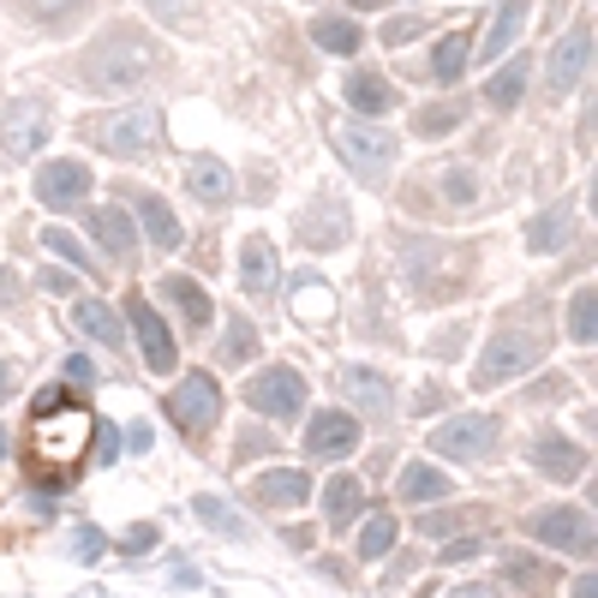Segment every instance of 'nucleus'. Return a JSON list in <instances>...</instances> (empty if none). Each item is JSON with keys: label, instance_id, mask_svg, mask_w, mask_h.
<instances>
[{"label": "nucleus", "instance_id": "8fccbe9b", "mask_svg": "<svg viewBox=\"0 0 598 598\" xmlns=\"http://www.w3.org/2000/svg\"><path fill=\"white\" fill-rule=\"evenodd\" d=\"M42 287H49V294H72V275H61V270H49V275H42Z\"/></svg>", "mask_w": 598, "mask_h": 598}, {"label": "nucleus", "instance_id": "09e8293b", "mask_svg": "<svg viewBox=\"0 0 598 598\" xmlns=\"http://www.w3.org/2000/svg\"><path fill=\"white\" fill-rule=\"evenodd\" d=\"M437 401H449V389H437V384H431V389H419V401H413V407H419V413H431Z\"/></svg>", "mask_w": 598, "mask_h": 598}, {"label": "nucleus", "instance_id": "f8f14e48", "mask_svg": "<svg viewBox=\"0 0 598 598\" xmlns=\"http://www.w3.org/2000/svg\"><path fill=\"white\" fill-rule=\"evenodd\" d=\"M42 138H49V108H42V102H12V114L0 120L7 156H36Z\"/></svg>", "mask_w": 598, "mask_h": 598}, {"label": "nucleus", "instance_id": "b1692460", "mask_svg": "<svg viewBox=\"0 0 598 598\" xmlns=\"http://www.w3.org/2000/svg\"><path fill=\"white\" fill-rule=\"evenodd\" d=\"M533 461H538V473H550V479H575L580 473V449L568 443V437H557V431H545L533 443Z\"/></svg>", "mask_w": 598, "mask_h": 598}, {"label": "nucleus", "instance_id": "c9c22d12", "mask_svg": "<svg viewBox=\"0 0 598 598\" xmlns=\"http://www.w3.org/2000/svg\"><path fill=\"white\" fill-rule=\"evenodd\" d=\"M437 198H443L449 210H473V203H479V180H473V168H449L443 180H437Z\"/></svg>", "mask_w": 598, "mask_h": 598}, {"label": "nucleus", "instance_id": "37998d69", "mask_svg": "<svg viewBox=\"0 0 598 598\" xmlns=\"http://www.w3.org/2000/svg\"><path fill=\"white\" fill-rule=\"evenodd\" d=\"M419 31H426L419 19H389V24H384V42H389V49H401V42H413Z\"/></svg>", "mask_w": 598, "mask_h": 598}, {"label": "nucleus", "instance_id": "6ab92c4d", "mask_svg": "<svg viewBox=\"0 0 598 598\" xmlns=\"http://www.w3.org/2000/svg\"><path fill=\"white\" fill-rule=\"evenodd\" d=\"M342 389H347V401L359 407V413H389V377L384 371H366V366H347L342 371Z\"/></svg>", "mask_w": 598, "mask_h": 598}, {"label": "nucleus", "instance_id": "0eeeda50", "mask_svg": "<svg viewBox=\"0 0 598 598\" xmlns=\"http://www.w3.org/2000/svg\"><path fill=\"white\" fill-rule=\"evenodd\" d=\"M216 413H222V389H216V377H203V371H192V377H180V389L168 396V419L180 426L186 437H203L216 426Z\"/></svg>", "mask_w": 598, "mask_h": 598}, {"label": "nucleus", "instance_id": "cd10ccee", "mask_svg": "<svg viewBox=\"0 0 598 598\" xmlns=\"http://www.w3.org/2000/svg\"><path fill=\"white\" fill-rule=\"evenodd\" d=\"M96 240L108 245L114 258H133V245H138V228H133V216H126L120 203H108V210H96Z\"/></svg>", "mask_w": 598, "mask_h": 598}, {"label": "nucleus", "instance_id": "c03bdc74", "mask_svg": "<svg viewBox=\"0 0 598 598\" xmlns=\"http://www.w3.org/2000/svg\"><path fill=\"white\" fill-rule=\"evenodd\" d=\"M198 515H203V521H216V527H228V533L240 527V521H233V515H228V508L216 503V497H198Z\"/></svg>", "mask_w": 598, "mask_h": 598}, {"label": "nucleus", "instance_id": "72a5a7b5", "mask_svg": "<svg viewBox=\"0 0 598 598\" xmlns=\"http://www.w3.org/2000/svg\"><path fill=\"white\" fill-rule=\"evenodd\" d=\"M252 354H258V329L245 324V317H233V324L222 329V347H216V359H222V366H245Z\"/></svg>", "mask_w": 598, "mask_h": 598}, {"label": "nucleus", "instance_id": "2f4dec72", "mask_svg": "<svg viewBox=\"0 0 598 598\" xmlns=\"http://www.w3.org/2000/svg\"><path fill=\"white\" fill-rule=\"evenodd\" d=\"M192 198H203V203H228V192H233V174L216 162V156H203V162H192Z\"/></svg>", "mask_w": 598, "mask_h": 598}, {"label": "nucleus", "instance_id": "2eb2a0df", "mask_svg": "<svg viewBox=\"0 0 598 598\" xmlns=\"http://www.w3.org/2000/svg\"><path fill=\"white\" fill-rule=\"evenodd\" d=\"M533 533L545 538L550 550H587L592 545V521L580 515V508H538Z\"/></svg>", "mask_w": 598, "mask_h": 598}, {"label": "nucleus", "instance_id": "bb28decb", "mask_svg": "<svg viewBox=\"0 0 598 598\" xmlns=\"http://www.w3.org/2000/svg\"><path fill=\"white\" fill-rule=\"evenodd\" d=\"M240 282H245V294H270V287H275V252H270V240H245Z\"/></svg>", "mask_w": 598, "mask_h": 598}, {"label": "nucleus", "instance_id": "7ed1b4c3", "mask_svg": "<svg viewBox=\"0 0 598 598\" xmlns=\"http://www.w3.org/2000/svg\"><path fill=\"white\" fill-rule=\"evenodd\" d=\"M401 270H407V282H413L419 300H443V294H455V287L466 282V270H473V252H466V245L401 240Z\"/></svg>", "mask_w": 598, "mask_h": 598}, {"label": "nucleus", "instance_id": "6e6552de", "mask_svg": "<svg viewBox=\"0 0 598 598\" xmlns=\"http://www.w3.org/2000/svg\"><path fill=\"white\" fill-rule=\"evenodd\" d=\"M491 443H497V419L491 413H461V419H443V426L431 431V449L449 461H479Z\"/></svg>", "mask_w": 598, "mask_h": 598}, {"label": "nucleus", "instance_id": "393cba45", "mask_svg": "<svg viewBox=\"0 0 598 598\" xmlns=\"http://www.w3.org/2000/svg\"><path fill=\"white\" fill-rule=\"evenodd\" d=\"M521 91H527V54L503 61V66L485 78V102H491V108H515V102H521Z\"/></svg>", "mask_w": 598, "mask_h": 598}, {"label": "nucleus", "instance_id": "5701e85b", "mask_svg": "<svg viewBox=\"0 0 598 598\" xmlns=\"http://www.w3.org/2000/svg\"><path fill=\"white\" fill-rule=\"evenodd\" d=\"M466 54H473V36H466V31H449V36H443V42H437V49H431L426 72H431L437 84H455L461 72H466Z\"/></svg>", "mask_w": 598, "mask_h": 598}, {"label": "nucleus", "instance_id": "c756f323", "mask_svg": "<svg viewBox=\"0 0 598 598\" xmlns=\"http://www.w3.org/2000/svg\"><path fill=\"white\" fill-rule=\"evenodd\" d=\"M138 222L156 240V252H174V245H180V222H174V210L162 198H138Z\"/></svg>", "mask_w": 598, "mask_h": 598}, {"label": "nucleus", "instance_id": "473e14b6", "mask_svg": "<svg viewBox=\"0 0 598 598\" xmlns=\"http://www.w3.org/2000/svg\"><path fill=\"white\" fill-rule=\"evenodd\" d=\"M312 42L347 61V54H359V24H354V19H317V24H312Z\"/></svg>", "mask_w": 598, "mask_h": 598}, {"label": "nucleus", "instance_id": "de8ad7c7", "mask_svg": "<svg viewBox=\"0 0 598 598\" xmlns=\"http://www.w3.org/2000/svg\"><path fill=\"white\" fill-rule=\"evenodd\" d=\"M31 7H36V19H61V12H72L78 0H31Z\"/></svg>", "mask_w": 598, "mask_h": 598}, {"label": "nucleus", "instance_id": "603ef678", "mask_svg": "<svg viewBox=\"0 0 598 598\" xmlns=\"http://www.w3.org/2000/svg\"><path fill=\"white\" fill-rule=\"evenodd\" d=\"M455 598H491V592H485V587H473V592H455Z\"/></svg>", "mask_w": 598, "mask_h": 598}, {"label": "nucleus", "instance_id": "f704fd0d", "mask_svg": "<svg viewBox=\"0 0 598 598\" xmlns=\"http://www.w3.org/2000/svg\"><path fill=\"white\" fill-rule=\"evenodd\" d=\"M466 120V102L461 96H449V102H431V108L426 114H419V133H426V138H443V133H455V126Z\"/></svg>", "mask_w": 598, "mask_h": 598}, {"label": "nucleus", "instance_id": "f3484780", "mask_svg": "<svg viewBox=\"0 0 598 598\" xmlns=\"http://www.w3.org/2000/svg\"><path fill=\"white\" fill-rule=\"evenodd\" d=\"M252 497L264 503V508H294V503L312 497V479H305L300 466H275V473L252 479Z\"/></svg>", "mask_w": 598, "mask_h": 598}, {"label": "nucleus", "instance_id": "c85d7f7f", "mask_svg": "<svg viewBox=\"0 0 598 598\" xmlns=\"http://www.w3.org/2000/svg\"><path fill=\"white\" fill-rule=\"evenodd\" d=\"M324 503H329V521H335V527H347V521L366 515V485L342 473V479H329V485H324Z\"/></svg>", "mask_w": 598, "mask_h": 598}, {"label": "nucleus", "instance_id": "7c9ffc66", "mask_svg": "<svg viewBox=\"0 0 598 598\" xmlns=\"http://www.w3.org/2000/svg\"><path fill=\"white\" fill-rule=\"evenodd\" d=\"M449 491H455V485H449V479L437 473V466H407L396 497H401V503H437V497H449Z\"/></svg>", "mask_w": 598, "mask_h": 598}, {"label": "nucleus", "instance_id": "423d86ee", "mask_svg": "<svg viewBox=\"0 0 598 598\" xmlns=\"http://www.w3.org/2000/svg\"><path fill=\"white\" fill-rule=\"evenodd\" d=\"M156 138H162V114H156V108H144V102H138V108L108 114V120L96 126V144H102L108 156H144Z\"/></svg>", "mask_w": 598, "mask_h": 598}, {"label": "nucleus", "instance_id": "4c0bfd02", "mask_svg": "<svg viewBox=\"0 0 598 598\" xmlns=\"http://www.w3.org/2000/svg\"><path fill=\"white\" fill-rule=\"evenodd\" d=\"M485 508H455V515H431L426 521V538H449V533H479L485 527Z\"/></svg>", "mask_w": 598, "mask_h": 598}, {"label": "nucleus", "instance_id": "f257e3e1", "mask_svg": "<svg viewBox=\"0 0 598 598\" xmlns=\"http://www.w3.org/2000/svg\"><path fill=\"white\" fill-rule=\"evenodd\" d=\"M91 437H96L91 407L72 401L66 389H49V396L36 401L31 431H24V455H31V466H36L42 479H61V473H72V466L84 461Z\"/></svg>", "mask_w": 598, "mask_h": 598}, {"label": "nucleus", "instance_id": "a18cd8bd", "mask_svg": "<svg viewBox=\"0 0 598 598\" xmlns=\"http://www.w3.org/2000/svg\"><path fill=\"white\" fill-rule=\"evenodd\" d=\"M150 7L162 12V19H174V24H186V19H192V7H198V0H150Z\"/></svg>", "mask_w": 598, "mask_h": 598}, {"label": "nucleus", "instance_id": "3c124183", "mask_svg": "<svg viewBox=\"0 0 598 598\" xmlns=\"http://www.w3.org/2000/svg\"><path fill=\"white\" fill-rule=\"evenodd\" d=\"M7 384H12V371H7V359H0V396H7Z\"/></svg>", "mask_w": 598, "mask_h": 598}, {"label": "nucleus", "instance_id": "f03ea898", "mask_svg": "<svg viewBox=\"0 0 598 598\" xmlns=\"http://www.w3.org/2000/svg\"><path fill=\"white\" fill-rule=\"evenodd\" d=\"M156 42L133 31V24H114L108 36H96L91 49H84V78L96 84V91H138L144 78L156 72Z\"/></svg>", "mask_w": 598, "mask_h": 598}, {"label": "nucleus", "instance_id": "39448f33", "mask_svg": "<svg viewBox=\"0 0 598 598\" xmlns=\"http://www.w3.org/2000/svg\"><path fill=\"white\" fill-rule=\"evenodd\" d=\"M245 401H252V413H264V419H300L305 377L294 366H264L252 384H245Z\"/></svg>", "mask_w": 598, "mask_h": 598}, {"label": "nucleus", "instance_id": "58836bf2", "mask_svg": "<svg viewBox=\"0 0 598 598\" xmlns=\"http://www.w3.org/2000/svg\"><path fill=\"white\" fill-rule=\"evenodd\" d=\"M503 575L515 580V587H527V592H545V587H550V568H545V563H533V557H508V563H503Z\"/></svg>", "mask_w": 598, "mask_h": 598}, {"label": "nucleus", "instance_id": "20e7f679", "mask_svg": "<svg viewBox=\"0 0 598 598\" xmlns=\"http://www.w3.org/2000/svg\"><path fill=\"white\" fill-rule=\"evenodd\" d=\"M538 359H545V329H497L473 377H479V389H491V384H508L515 371L538 366Z\"/></svg>", "mask_w": 598, "mask_h": 598}, {"label": "nucleus", "instance_id": "e433bc0d", "mask_svg": "<svg viewBox=\"0 0 598 598\" xmlns=\"http://www.w3.org/2000/svg\"><path fill=\"white\" fill-rule=\"evenodd\" d=\"M568 335H575L580 347H592V335H598V305H592V287H580V294L568 300Z\"/></svg>", "mask_w": 598, "mask_h": 598}, {"label": "nucleus", "instance_id": "79ce46f5", "mask_svg": "<svg viewBox=\"0 0 598 598\" xmlns=\"http://www.w3.org/2000/svg\"><path fill=\"white\" fill-rule=\"evenodd\" d=\"M270 449H275V437L264 426H245L240 431V455H270Z\"/></svg>", "mask_w": 598, "mask_h": 598}, {"label": "nucleus", "instance_id": "a19ab883", "mask_svg": "<svg viewBox=\"0 0 598 598\" xmlns=\"http://www.w3.org/2000/svg\"><path fill=\"white\" fill-rule=\"evenodd\" d=\"M42 245H49V252H61L66 264H78V270H91V252H84L78 240H72V233H61V228H49L42 233Z\"/></svg>", "mask_w": 598, "mask_h": 598}, {"label": "nucleus", "instance_id": "9b49d317", "mask_svg": "<svg viewBox=\"0 0 598 598\" xmlns=\"http://www.w3.org/2000/svg\"><path fill=\"white\" fill-rule=\"evenodd\" d=\"M347 228H354V216H347V203H335V198H317L312 210L294 222L305 252H335V245L347 240Z\"/></svg>", "mask_w": 598, "mask_h": 598}, {"label": "nucleus", "instance_id": "1a4fd4ad", "mask_svg": "<svg viewBox=\"0 0 598 598\" xmlns=\"http://www.w3.org/2000/svg\"><path fill=\"white\" fill-rule=\"evenodd\" d=\"M126 317H133V335H138V347H144V366H150V371H174L180 347H174L168 324L156 317V305L144 300V294H133V305H126Z\"/></svg>", "mask_w": 598, "mask_h": 598}, {"label": "nucleus", "instance_id": "9d476101", "mask_svg": "<svg viewBox=\"0 0 598 598\" xmlns=\"http://www.w3.org/2000/svg\"><path fill=\"white\" fill-rule=\"evenodd\" d=\"M335 144H342V156H347L359 174H384V162L396 156V138H389L384 126H366V120L335 126Z\"/></svg>", "mask_w": 598, "mask_h": 598}, {"label": "nucleus", "instance_id": "dca6fc26", "mask_svg": "<svg viewBox=\"0 0 598 598\" xmlns=\"http://www.w3.org/2000/svg\"><path fill=\"white\" fill-rule=\"evenodd\" d=\"M359 443V419L347 413V407H329V413H317L312 426H305V449L312 455H342V449Z\"/></svg>", "mask_w": 598, "mask_h": 598}, {"label": "nucleus", "instance_id": "ddd939ff", "mask_svg": "<svg viewBox=\"0 0 598 598\" xmlns=\"http://www.w3.org/2000/svg\"><path fill=\"white\" fill-rule=\"evenodd\" d=\"M84 192H91V168L72 162V156L36 174V198L49 203V210H72V203H84Z\"/></svg>", "mask_w": 598, "mask_h": 598}, {"label": "nucleus", "instance_id": "a878e982", "mask_svg": "<svg viewBox=\"0 0 598 598\" xmlns=\"http://www.w3.org/2000/svg\"><path fill=\"white\" fill-rule=\"evenodd\" d=\"M568 233H575V210H568V203H550V210L527 228V240H533V252H563Z\"/></svg>", "mask_w": 598, "mask_h": 598}, {"label": "nucleus", "instance_id": "4be33fe9", "mask_svg": "<svg viewBox=\"0 0 598 598\" xmlns=\"http://www.w3.org/2000/svg\"><path fill=\"white\" fill-rule=\"evenodd\" d=\"M162 294L174 300V312H180V317H186V324H192V329H203V324H210V317H216L210 294H203V287L192 282V275H168V282H162Z\"/></svg>", "mask_w": 598, "mask_h": 598}, {"label": "nucleus", "instance_id": "aec40b11", "mask_svg": "<svg viewBox=\"0 0 598 598\" xmlns=\"http://www.w3.org/2000/svg\"><path fill=\"white\" fill-rule=\"evenodd\" d=\"M72 324L91 335V342H102V347H120V342H126L120 312H108L102 300H78V305H72Z\"/></svg>", "mask_w": 598, "mask_h": 598}, {"label": "nucleus", "instance_id": "49530a36", "mask_svg": "<svg viewBox=\"0 0 598 598\" xmlns=\"http://www.w3.org/2000/svg\"><path fill=\"white\" fill-rule=\"evenodd\" d=\"M19 294H24V282L12 270H0V305H19Z\"/></svg>", "mask_w": 598, "mask_h": 598}, {"label": "nucleus", "instance_id": "864d4df0", "mask_svg": "<svg viewBox=\"0 0 598 598\" xmlns=\"http://www.w3.org/2000/svg\"><path fill=\"white\" fill-rule=\"evenodd\" d=\"M354 7H384V0H354Z\"/></svg>", "mask_w": 598, "mask_h": 598}, {"label": "nucleus", "instance_id": "412c9836", "mask_svg": "<svg viewBox=\"0 0 598 598\" xmlns=\"http://www.w3.org/2000/svg\"><path fill=\"white\" fill-rule=\"evenodd\" d=\"M527 7H533V0H503V7H497V19H491L485 42H479V54H485V61L508 54V42L521 36V24H527Z\"/></svg>", "mask_w": 598, "mask_h": 598}, {"label": "nucleus", "instance_id": "ea45409f", "mask_svg": "<svg viewBox=\"0 0 598 598\" xmlns=\"http://www.w3.org/2000/svg\"><path fill=\"white\" fill-rule=\"evenodd\" d=\"M389 545H396V521H389V515H371L366 533H359V557H384Z\"/></svg>", "mask_w": 598, "mask_h": 598}, {"label": "nucleus", "instance_id": "a211bd4d", "mask_svg": "<svg viewBox=\"0 0 598 598\" xmlns=\"http://www.w3.org/2000/svg\"><path fill=\"white\" fill-rule=\"evenodd\" d=\"M342 96H347V108L371 114V120H377V114H389V108H396V91H389V78H384V72H366V66H359V72H347Z\"/></svg>", "mask_w": 598, "mask_h": 598}, {"label": "nucleus", "instance_id": "4468645a", "mask_svg": "<svg viewBox=\"0 0 598 598\" xmlns=\"http://www.w3.org/2000/svg\"><path fill=\"white\" fill-rule=\"evenodd\" d=\"M587 61H592V31L580 24V31H568V36L557 42V54H550L545 91H550V96H568V91H575V78L587 72Z\"/></svg>", "mask_w": 598, "mask_h": 598}]
</instances>
